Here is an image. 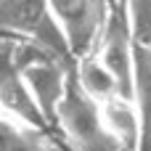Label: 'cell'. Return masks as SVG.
Wrapping results in <instances>:
<instances>
[{
  "label": "cell",
  "instance_id": "obj_1",
  "mask_svg": "<svg viewBox=\"0 0 151 151\" xmlns=\"http://www.w3.org/2000/svg\"><path fill=\"white\" fill-rule=\"evenodd\" d=\"M58 127L66 133V138L80 151H125L106 133V127L101 122L98 104L82 93V88L74 80V72L69 80L66 98L58 111Z\"/></svg>",
  "mask_w": 151,
  "mask_h": 151
},
{
  "label": "cell",
  "instance_id": "obj_2",
  "mask_svg": "<svg viewBox=\"0 0 151 151\" xmlns=\"http://www.w3.org/2000/svg\"><path fill=\"white\" fill-rule=\"evenodd\" d=\"M19 72H21V80L27 82L40 114L45 117L48 127H58V111H61V104L66 98L72 77H66L61 64H56L48 56L27 58V64H21Z\"/></svg>",
  "mask_w": 151,
  "mask_h": 151
},
{
  "label": "cell",
  "instance_id": "obj_3",
  "mask_svg": "<svg viewBox=\"0 0 151 151\" xmlns=\"http://www.w3.org/2000/svg\"><path fill=\"white\" fill-rule=\"evenodd\" d=\"M0 119L16 125L19 130H48L45 117L40 114L27 82L21 80L19 66L11 56L0 53Z\"/></svg>",
  "mask_w": 151,
  "mask_h": 151
},
{
  "label": "cell",
  "instance_id": "obj_4",
  "mask_svg": "<svg viewBox=\"0 0 151 151\" xmlns=\"http://www.w3.org/2000/svg\"><path fill=\"white\" fill-rule=\"evenodd\" d=\"M50 11L66 37L69 53H74L77 58L88 56V45L96 37L93 0H50Z\"/></svg>",
  "mask_w": 151,
  "mask_h": 151
},
{
  "label": "cell",
  "instance_id": "obj_5",
  "mask_svg": "<svg viewBox=\"0 0 151 151\" xmlns=\"http://www.w3.org/2000/svg\"><path fill=\"white\" fill-rule=\"evenodd\" d=\"M101 111V122L106 127V133L122 146L125 151H141V117L133 101L114 96L111 101L98 106Z\"/></svg>",
  "mask_w": 151,
  "mask_h": 151
},
{
  "label": "cell",
  "instance_id": "obj_6",
  "mask_svg": "<svg viewBox=\"0 0 151 151\" xmlns=\"http://www.w3.org/2000/svg\"><path fill=\"white\" fill-rule=\"evenodd\" d=\"M133 104L141 117V151H151V42H141V40H135Z\"/></svg>",
  "mask_w": 151,
  "mask_h": 151
},
{
  "label": "cell",
  "instance_id": "obj_7",
  "mask_svg": "<svg viewBox=\"0 0 151 151\" xmlns=\"http://www.w3.org/2000/svg\"><path fill=\"white\" fill-rule=\"evenodd\" d=\"M74 80L82 88V93L90 101H96L98 106L106 104V101H111L114 96H122L114 74L104 66V61L98 58V53H88V56L77 58V64H74Z\"/></svg>",
  "mask_w": 151,
  "mask_h": 151
},
{
  "label": "cell",
  "instance_id": "obj_8",
  "mask_svg": "<svg viewBox=\"0 0 151 151\" xmlns=\"http://www.w3.org/2000/svg\"><path fill=\"white\" fill-rule=\"evenodd\" d=\"M130 5V19H133V29H135V40L143 37V29H151V0H127Z\"/></svg>",
  "mask_w": 151,
  "mask_h": 151
},
{
  "label": "cell",
  "instance_id": "obj_9",
  "mask_svg": "<svg viewBox=\"0 0 151 151\" xmlns=\"http://www.w3.org/2000/svg\"><path fill=\"white\" fill-rule=\"evenodd\" d=\"M3 37H5V40H8V37H11V35H5V32H0V40H3ZM11 40H13V37H11Z\"/></svg>",
  "mask_w": 151,
  "mask_h": 151
}]
</instances>
